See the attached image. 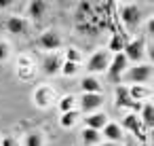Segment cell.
<instances>
[{
  "label": "cell",
  "instance_id": "obj_30",
  "mask_svg": "<svg viewBox=\"0 0 154 146\" xmlns=\"http://www.w3.org/2000/svg\"><path fill=\"white\" fill-rule=\"evenodd\" d=\"M101 146H116V144H112V142H106V144H101Z\"/></svg>",
  "mask_w": 154,
  "mask_h": 146
},
{
  "label": "cell",
  "instance_id": "obj_17",
  "mask_svg": "<svg viewBox=\"0 0 154 146\" xmlns=\"http://www.w3.org/2000/svg\"><path fill=\"white\" fill-rule=\"evenodd\" d=\"M99 142H101L99 131L89 129V127H85V129H82V144H85V146H97Z\"/></svg>",
  "mask_w": 154,
  "mask_h": 146
},
{
  "label": "cell",
  "instance_id": "obj_21",
  "mask_svg": "<svg viewBox=\"0 0 154 146\" xmlns=\"http://www.w3.org/2000/svg\"><path fill=\"white\" fill-rule=\"evenodd\" d=\"M150 89H146V87H133V89H129V95H131V100L133 102H139V100H143V97H150Z\"/></svg>",
  "mask_w": 154,
  "mask_h": 146
},
{
  "label": "cell",
  "instance_id": "obj_5",
  "mask_svg": "<svg viewBox=\"0 0 154 146\" xmlns=\"http://www.w3.org/2000/svg\"><path fill=\"white\" fill-rule=\"evenodd\" d=\"M127 57L122 55V53H116V55H112V62H110V66H108V78L112 81V83H118L120 81V76H122V72L127 70Z\"/></svg>",
  "mask_w": 154,
  "mask_h": 146
},
{
  "label": "cell",
  "instance_id": "obj_10",
  "mask_svg": "<svg viewBox=\"0 0 154 146\" xmlns=\"http://www.w3.org/2000/svg\"><path fill=\"white\" fill-rule=\"evenodd\" d=\"M53 97H55V91H53L49 85H40V87L36 89V93H34V102H36L40 108H47L49 102H53Z\"/></svg>",
  "mask_w": 154,
  "mask_h": 146
},
{
  "label": "cell",
  "instance_id": "obj_12",
  "mask_svg": "<svg viewBox=\"0 0 154 146\" xmlns=\"http://www.w3.org/2000/svg\"><path fill=\"white\" fill-rule=\"evenodd\" d=\"M47 11H49V5L45 2V0H32V2L28 5V13H30V17L34 21H40Z\"/></svg>",
  "mask_w": 154,
  "mask_h": 146
},
{
  "label": "cell",
  "instance_id": "obj_6",
  "mask_svg": "<svg viewBox=\"0 0 154 146\" xmlns=\"http://www.w3.org/2000/svg\"><path fill=\"white\" fill-rule=\"evenodd\" d=\"M114 93H116V106H118V108L141 110V104H139V102H133V100H131V95H129V87H125V85H118Z\"/></svg>",
  "mask_w": 154,
  "mask_h": 146
},
{
  "label": "cell",
  "instance_id": "obj_14",
  "mask_svg": "<svg viewBox=\"0 0 154 146\" xmlns=\"http://www.w3.org/2000/svg\"><path fill=\"white\" fill-rule=\"evenodd\" d=\"M7 30H9L11 34H26V30H28L26 19L19 17V15H11V17L7 19Z\"/></svg>",
  "mask_w": 154,
  "mask_h": 146
},
{
  "label": "cell",
  "instance_id": "obj_23",
  "mask_svg": "<svg viewBox=\"0 0 154 146\" xmlns=\"http://www.w3.org/2000/svg\"><path fill=\"white\" fill-rule=\"evenodd\" d=\"M63 76H74L78 72V64H72V62H63L61 64V70H59Z\"/></svg>",
  "mask_w": 154,
  "mask_h": 146
},
{
  "label": "cell",
  "instance_id": "obj_27",
  "mask_svg": "<svg viewBox=\"0 0 154 146\" xmlns=\"http://www.w3.org/2000/svg\"><path fill=\"white\" fill-rule=\"evenodd\" d=\"M2 146H19V144H17L11 135H7V138H2Z\"/></svg>",
  "mask_w": 154,
  "mask_h": 146
},
{
  "label": "cell",
  "instance_id": "obj_25",
  "mask_svg": "<svg viewBox=\"0 0 154 146\" xmlns=\"http://www.w3.org/2000/svg\"><path fill=\"white\" fill-rule=\"evenodd\" d=\"M66 62L78 64V62H80V51H78V49H74V47H70V49L66 51Z\"/></svg>",
  "mask_w": 154,
  "mask_h": 146
},
{
  "label": "cell",
  "instance_id": "obj_13",
  "mask_svg": "<svg viewBox=\"0 0 154 146\" xmlns=\"http://www.w3.org/2000/svg\"><path fill=\"white\" fill-rule=\"evenodd\" d=\"M106 125H108V116H106L103 112H93V114H89V116L85 119V127L95 129V131L103 129Z\"/></svg>",
  "mask_w": 154,
  "mask_h": 146
},
{
  "label": "cell",
  "instance_id": "obj_1",
  "mask_svg": "<svg viewBox=\"0 0 154 146\" xmlns=\"http://www.w3.org/2000/svg\"><path fill=\"white\" fill-rule=\"evenodd\" d=\"M120 17H122V24H125L127 32L133 34L143 21V11L137 5H122L120 7Z\"/></svg>",
  "mask_w": 154,
  "mask_h": 146
},
{
  "label": "cell",
  "instance_id": "obj_29",
  "mask_svg": "<svg viewBox=\"0 0 154 146\" xmlns=\"http://www.w3.org/2000/svg\"><path fill=\"white\" fill-rule=\"evenodd\" d=\"M11 2H9V0H0V9H7Z\"/></svg>",
  "mask_w": 154,
  "mask_h": 146
},
{
  "label": "cell",
  "instance_id": "obj_9",
  "mask_svg": "<svg viewBox=\"0 0 154 146\" xmlns=\"http://www.w3.org/2000/svg\"><path fill=\"white\" fill-rule=\"evenodd\" d=\"M61 55L59 53H51V55H47L45 57V62H42V72L47 74V76H53V74H57L59 70H61Z\"/></svg>",
  "mask_w": 154,
  "mask_h": 146
},
{
  "label": "cell",
  "instance_id": "obj_8",
  "mask_svg": "<svg viewBox=\"0 0 154 146\" xmlns=\"http://www.w3.org/2000/svg\"><path fill=\"white\" fill-rule=\"evenodd\" d=\"M101 104H103V97H101L99 93H85V95L80 97V110H82L85 114H93Z\"/></svg>",
  "mask_w": 154,
  "mask_h": 146
},
{
  "label": "cell",
  "instance_id": "obj_2",
  "mask_svg": "<svg viewBox=\"0 0 154 146\" xmlns=\"http://www.w3.org/2000/svg\"><path fill=\"white\" fill-rule=\"evenodd\" d=\"M143 51H146V36H139V38H135V40H131V43L125 45L122 55L127 57V62L139 64L143 59Z\"/></svg>",
  "mask_w": 154,
  "mask_h": 146
},
{
  "label": "cell",
  "instance_id": "obj_22",
  "mask_svg": "<svg viewBox=\"0 0 154 146\" xmlns=\"http://www.w3.org/2000/svg\"><path fill=\"white\" fill-rule=\"evenodd\" d=\"M26 146H42V133L40 131H28Z\"/></svg>",
  "mask_w": 154,
  "mask_h": 146
},
{
  "label": "cell",
  "instance_id": "obj_28",
  "mask_svg": "<svg viewBox=\"0 0 154 146\" xmlns=\"http://www.w3.org/2000/svg\"><path fill=\"white\" fill-rule=\"evenodd\" d=\"M125 146H137V142H135L133 138H127V140H125Z\"/></svg>",
  "mask_w": 154,
  "mask_h": 146
},
{
  "label": "cell",
  "instance_id": "obj_7",
  "mask_svg": "<svg viewBox=\"0 0 154 146\" xmlns=\"http://www.w3.org/2000/svg\"><path fill=\"white\" fill-rule=\"evenodd\" d=\"M38 43H40L42 49H47V51H55V49L61 47V34L55 32V30H47V32L40 34Z\"/></svg>",
  "mask_w": 154,
  "mask_h": 146
},
{
  "label": "cell",
  "instance_id": "obj_26",
  "mask_svg": "<svg viewBox=\"0 0 154 146\" xmlns=\"http://www.w3.org/2000/svg\"><path fill=\"white\" fill-rule=\"evenodd\" d=\"M9 59V45L5 40H0V64Z\"/></svg>",
  "mask_w": 154,
  "mask_h": 146
},
{
  "label": "cell",
  "instance_id": "obj_18",
  "mask_svg": "<svg viewBox=\"0 0 154 146\" xmlns=\"http://www.w3.org/2000/svg\"><path fill=\"white\" fill-rule=\"evenodd\" d=\"M141 123L146 127H152L154 125V106H152V102H146L141 106Z\"/></svg>",
  "mask_w": 154,
  "mask_h": 146
},
{
  "label": "cell",
  "instance_id": "obj_16",
  "mask_svg": "<svg viewBox=\"0 0 154 146\" xmlns=\"http://www.w3.org/2000/svg\"><path fill=\"white\" fill-rule=\"evenodd\" d=\"M80 89H82L85 93H99V91H101V85H99V81H97L95 76H85V78L80 81Z\"/></svg>",
  "mask_w": 154,
  "mask_h": 146
},
{
  "label": "cell",
  "instance_id": "obj_4",
  "mask_svg": "<svg viewBox=\"0 0 154 146\" xmlns=\"http://www.w3.org/2000/svg\"><path fill=\"white\" fill-rule=\"evenodd\" d=\"M150 78H152L150 64H135V68H129L125 74V81H129V83H148Z\"/></svg>",
  "mask_w": 154,
  "mask_h": 146
},
{
  "label": "cell",
  "instance_id": "obj_3",
  "mask_svg": "<svg viewBox=\"0 0 154 146\" xmlns=\"http://www.w3.org/2000/svg\"><path fill=\"white\" fill-rule=\"evenodd\" d=\"M110 62H112V53L108 49H99L91 55V59L87 64V70L89 72H103V70H108Z\"/></svg>",
  "mask_w": 154,
  "mask_h": 146
},
{
  "label": "cell",
  "instance_id": "obj_24",
  "mask_svg": "<svg viewBox=\"0 0 154 146\" xmlns=\"http://www.w3.org/2000/svg\"><path fill=\"white\" fill-rule=\"evenodd\" d=\"M74 97L72 95H66V97H61V102H59V110L61 112H70V110H74Z\"/></svg>",
  "mask_w": 154,
  "mask_h": 146
},
{
  "label": "cell",
  "instance_id": "obj_15",
  "mask_svg": "<svg viewBox=\"0 0 154 146\" xmlns=\"http://www.w3.org/2000/svg\"><path fill=\"white\" fill-rule=\"evenodd\" d=\"M103 135H106L108 142H112V144H116V142H120V140L125 138L120 125H116V123H108V125L103 127Z\"/></svg>",
  "mask_w": 154,
  "mask_h": 146
},
{
  "label": "cell",
  "instance_id": "obj_20",
  "mask_svg": "<svg viewBox=\"0 0 154 146\" xmlns=\"http://www.w3.org/2000/svg\"><path fill=\"white\" fill-rule=\"evenodd\" d=\"M76 119H78V112H76V110L63 112V114H61V119H59V125H61L63 129H70V127H74V125H76Z\"/></svg>",
  "mask_w": 154,
  "mask_h": 146
},
{
  "label": "cell",
  "instance_id": "obj_19",
  "mask_svg": "<svg viewBox=\"0 0 154 146\" xmlns=\"http://www.w3.org/2000/svg\"><path fill=\"white\" fill-rule=\"evenodd\" d=\"M125 45H127V43H125V34H118V32H116V34L112 36V40H110L108 51H110V53H114V55H116V53H122Z\"/></svg>",
  "mask_w": 154,
  "mask_h": 146
},
{
  "label": "cell",
  "instance_id": "obj_11",
  "mask_svg": "<svg viewBox=\"0 0 154 146\" xmlns=\"http://www.w3.org/2000/svg\"><path fill=\"white\" fill-rule=\"evenodd\" d=\"M122 125H125V129H129L133 135H137L141 142L146 140V133H143V127H141V121L135 116V114H127L125 116V121H122Z\"/></svg>",
  "mask_w": 154,
  "mask_h": 146
}]
</instances>
